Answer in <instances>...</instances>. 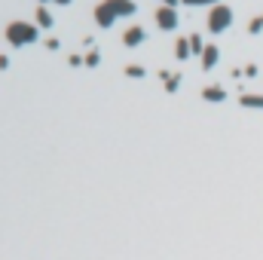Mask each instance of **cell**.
<instances>
[{
  "instance_id": "cell-4",
  "label": "cell",
  "mask_w": 263,
  "mask_h": 260,
  "mask_svg": "<svg viewBox=\"0 0 263 260\" xmlns=\"http://www.w3.org/2000/svg\"><path fill=\"white\" fill-rule=\"evenodd\" d=\"M156 25H159L162 31H174V28L181 25L178 10H174V7H159V10H156Z\"/></svg>"
},
{
  "instance_id": "cell-14",
  "label": "cell",
  "mask_w": 263,
  "mask_h": 260,
  "mask_svg": "<svg viewBox=\"0 0 263 260\" xmlns=\"http://www.w3.org/2000/svg\"><path fill=\"white\" fill-rule=\"evenodd\" d=\"M98 61H101V52H98V49H92V52L86 55V67H98Z\"/></svg>"
},
{
  "instance_id": "cell-9",
  "label": "cell",
  "mask_w": 263,
  "mask_h": 260,
  "mask_svg": "<svg viewBox=\"0 0 263 260\" xmlns=\"http://www.w3.org/2000/svg\"><path fill=\"white\" fill-rule=\"evenodd\" d=\"M37 25L40 28H52L55 22H52V13L46 10V7H37Z\"/></svg>"
},
{
  "instance_id": "cell-18",
  "label": "cell",
  "mask_w": 263,
  "mask_h": 260,
  "mask_svg": "<svg viewBox=\"0 0 263 260\" xmlns=\"http://www.w3.org/2000/svg\"><path fill=\"white\" fill-rule=\"evenodd\" d=\"M7 67H10V58H7V55H0V70H7Z\"/></svg>"
},
{
  "instance_id": "cell-11",
  "label": "cell",
  "mask_w": 263,
  "mask_h": 260,
  "mask_svg": "<svg viewBox=\"0 0 263 260\" xmlns=\"http://www.w3.org/2000/svg\"><path fill=\"white\" fill-rule=\"evenodd\" d=\"M239 104L242 107H263V95H242Z\"/></svg>"
},
{
  "instance_id": "cell-12",
  "label": "cell",
  "mask_w": 263,
  "mask_h": 260,
  "mask_svg": "<svg viewBox=\"0 0 263 260\" xmlns=\"http://www.w3.org/2000/svg\"><path fill=\"white\" fill-rule=\"evenodd\" d=\"M126 77H132V80H141V77H147V70H144L141 64H126Z\"/></svg>"
},
{
  "instance_id": "cell-20",
  "label": "cell",
  "mask_w": 263,
  "mask_h": 260,
  "mask_svg": "<svg viewBox=\"0 0 263 260\" xmlns=\"http://www.w3.org/2000/svg\"><path fill=\"white\" fill-rule=\"evenodd\" d=\"M174 4H178V0H165V7H174Z\"/></svg>"
},
{
  "instance_id": "cell-1",
  "label": "cell",
  "mask_w": 263,
  "mask_h": 260,
  "mask_svg": "<svg viewBox=\"0 0 263 260\" xmlns=\"http://www.w3.org/2000/svg\"><path fill=\"white\" fill-rule=\"evenodd\" d=\"M135 13H138L135 0H101V4L95 7V25L107 31L120 16H135Z\"/></svg>"
},
{
  "instance_id": "cell-2",
  "label": "cell",
  "mask_w": 263,
  "mask_h": 260,
  "mask_svg": "<svg viewBox=\"0 0 263 260\" xmlns=\"http://www.w3.org/2000/svg\"><path fill=\"white\" fill-rule=\"evenodd\" d=\"M7 40L10 46H28L40 40V28L31 25V22H10L7 25Z\"/></svg>"
},
{
  "instance_id": "cell-15",
  "label": "cell",
  "mask_w": 263,
  "mask_h": 260,
  "mask_svg": "<svg viewBox=\"0 0 263 260\" xmlns=\"http://www.w3.org/2000/svg\"><path fill=\"white\" fill-rule=\"evenodd\" d=\"M248 31H251V34H260V31H263V16H260V19H251V22H248Z\"/></svg>"
},
{
  "instance_id": "cell-7",
  "label": "cell",
  "mask_w": 263,
  "mask_h": 260,
  "mask_svg": "<svg viewBox=\"0 0 263 260\" xmlns=\"http://www.w3.org/2000/svg\"><path fill=\"white\" fill-rule=\"evenodd\" d=\"M217 61H220V49L217 46H205V52H202V70H211Z\"/></svg>"
},
{
  "instance_id": "cell-6",
  "label": "cell",
  "mask_w": 263,
  "mask_h": 260,
  "mask_svg": "<svg viewBox=\"0 0 263 260\" xmlns=\"http://www.w3.org/2000/svg\"><path fill=\"white\" fill-rule=\"evenodd\" d=\"M202 98L211 101V104H217V101L230 98V95H227V89H223V86H205V89H202Z\"/></svg>"
},
{
  "instance_id": "cell-5",
  "label": "cell",
  "mask_w": 263,
  "mask_h": 260,
  "mask_svg": "<svg viewBox=\"0 0 263 260\" xmlns=\"http://www.w3.org/2000/svg\"><path fill=\"white\" fill-rule=\"evenodd\" d=\"M147 40V31L141 28V25H132V28H126V34H123V43L129 46V49H135V46H141Z\"/></svg>"
},
{
  "instance_id": "cell-16",
  "label": "cell",
  "mask_w": 263,
  "mask_h": 260,
  "mask_svg": "<svg viewBox=\"0 0 263 260\" xmlns=\"http://www.w3.org/2000/svg\"><path fill=\"white\" fill-rule=\"evenodd\" d=\"M181 4H187V7H202V4H214V0H181Z\"/></svg>"
},
{
  "instance_id": "cell-10",
  "label": "cell",
  "mask_w": 263,
  "mask_h": 260,
  "mask_svg": "<svg viewBox=\"0 0 263 260\" xmlns=\"http://www.w3.org/2000/svg\"><path fill=\"white\" fill-rule=\"evenodd\" d=\"M159 77L165 80V89H168V92H174V89L181 86V73H174V77H171L168 70H159Z\"/></svg>"
},
{
  "instance_id": "cell-17",
  "label": "cell",
  "mask_w": 263,
  "mask_h": 260,
  "mask_svg": "<svg viewBox=\"0 0 263 260\" xmlns=\"http://www.w3.org/2000/svg\"><path fill=\"white\" fill-rule=\"evenodd\" d=\"M46 49H52V52H55V49H61V43L55 40V37H49V40H46Z\"/></svg>"
},
{
  "instance_id": "cell-8",
  "label": "cell",
  "mask_w": 263,
  "mask_h": 260,
  "mask_svg": "<svg viewBox=\"0 0 263 260\" xmlns=\"http://www.w3.org/2000/svg\"><path fill=\"white\" fill-rule=\"evenodd\" d=\"M174 55H178L181 61H187V58L193 55V49H190V37H178V40H174Z\"/></svg>"
},
{
  "instance_id": "cell-13",
  "label": "cell",
  "mask_w": 263,
  "mask_h": 260,
  "mask_svg": "<svg viewBox=\"0 0 263 260\" xmlns=\"http://www.w3.org/2000/svg\"><path fill=\"white\" fill-rule=\"evenodd\" d=\"M190 49H193V55H199V58H202L205 43H202V37H199V34H193V37H190Z\"/></svg>"
},
{
  "instance_id": "cell-19",
  "label": "cell",
  "mask_w": 263,
  "mask_h": 260,
  "mask_svg": "<svg viewBox=\"0 0 263 260\" xmlns=\"http://www.w3.org/2000/svg\"><path fill=\"white\" fill-rule=\"evenodd\" d=\"M52 4H58V7H70L73 0H52Z\"/></svg>"
},
{
  "instance_id": "cell-3",
  "label": "cell",
  "mask_w": 263,
  "mask_h": 260,
  "mask_svg": "<svg viewBox=\"0 0 263 260\" xmlns=\"http://www.w3.org/2000/svg\"><path fill=\"white\" fill-rule=\"evenodd\" d=\"M230 25H233V10L227 4H214L211 13H208V31L211 34H223Z\"/></svg>"
}]
</instances>
